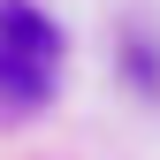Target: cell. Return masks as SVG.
Wrapping results in <instances>:
<instances>
[{"label": "cell", "instance_id": "1", "mask_svg": "<svg viewBox=\"0 0 160 160\" xmlns=\"http://www.w3.org/2000/svg\"><path fill=\"white\" fill-rule=\"evenodd\" d=\"M0 46L23 53V61H38V69L61 61V31H53V15H38L31 0H0Z\"/></svg>", "mask_w": 160, "mask_h": 160}, {"label": "cell", "instance_id": "2", "mask_svg": "<svg viewBox=\"0 0 160 160\" xmlns=\"http://www.w3.org/2000/svg\"><path fill=\"white\" fill-rule=\"evenodd\" d=\"M46 92H53V76H46V69L0 46V114H23V107H46Z\"/></svg>", "mask_w": 160, "mask_h": 160}]
</instances>
